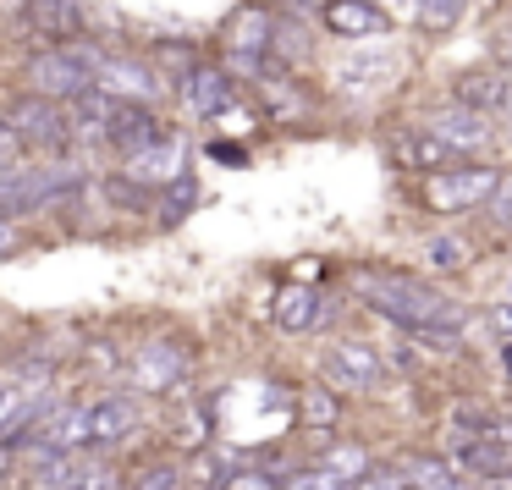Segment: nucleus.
Returning <instances> with one entry per match:
<instances>
[{"label": "nucleus", "mask_w": 512, "mask_h": 490, "mask_svg": "<svg viewBox=\"0 0 512 490\" xmlns=\"http://www.w3.org/2000/svg\"><path fill=\"white\" fill-rule=\"evenodd\" d=\"M303 6H325V0H303Z\"/></svg>", "instance_id": "obj_35"}, {"label": "nucleus", "mask_w": 512, "mask_h": 490, "mask_svg": "<svg viewBox=\"0 0 512 490\" xmlns=\"http://www.w3.org/2000/svg\"><path fill=\"white\" fill-rule=\"evenodd\" d=\"M45 408V369H23V375H0V441H12L34 424V413Z\"/></svg>", "instance_id": "obj_8"}, {"label": "nucleus", "mask_w": 512, "mask_h": 490, "mask_svg": "<svg viewBox=\"0 0 512 490\" xmlns=\"http://www.w3.org/2000/svg\"><path fill=\"white\" fill-rule=\"evenodd\" d=\"M12 248H17V226L6 221V215H0V259L12 254Z\"/></svg>", "instance_id": "obj_32"}, {"label": "nucleus", "mask_w": 512, "mask_h": 490, "mask_svg": "<svg viewBox=\"0 0 512 490\" xmlns=\"http://www.w3.org/2000/svg\"><path fill=\"white\" fill-rule=\"evenodd\" d=\"M78 116L94 127V133H105L122 155H133V149H144V144H155L160 138V122H155V111L149 105H138V100H116V94H105V89H83L78 100Z\"/></svg>", "instance_id": "obj_2"}, {"label": "nucleus", "mask_w": 512, "mask_h": 490, "mask_svg": "<svg viewBox=\"0 0 512 490\" xmlns=\"http://www.w3.org/2000/svg\"><path fill=\"white\" fill-rule=\"evenodd\" d=\"M188 347L182 342H144L133 353V364H127V375H133L138 391H177L182 380H188Z\"/></svg>", "instance_id": "obj_9"}, {"label": "nucleus", "mask_w": 512, "mask_h": 490, "mask_svg": "<svg viewBox=\"0 0 512 490\" xmlns=\"http://www.w3.org/2000/svg\"><path fill=\"white\" fill-rule=\"evenodd\" d=\"M424 133L441 138V144L452 149V155H474V149H485V144H490V122H485V111H468V105H452V111L424 116Z\"/></svg>", "instance_id": "obj_13"}, {"label": "nucleus", "mask_w": 512, "mask_h": 490, "mask_svg": "<svg viewBox=\"0 0 512 490\" xmlns=\"http://www.w3.org/2000/svg\"><path fill=\"white\" fill-rule=\"evenodd\" d=\"M6 127H12L23 144H39V149H61L72 138V111L61 100H45V94H28L6 111Z\"/></svg>", "instance_id": "obj_7"}, {"label": "nucleus", "mask_w": 512, "mask_h": 490, "mask_svg": "<svg viewBox=\"0 0 512 490\" xmlns=\"http://www.w3.org/2000/svg\"><path fill=\"white\" fill-rule=\"evenodd\" d=\"M507 83L512 78H496V72H468L463 83H457V105H468V111H501V100H507Z\"/></svg>", "instance_id": "obj_18"}, {"label": "nucleus", "mask_w": 512, "mask_h": 490, "mask_svg": "<svg viewBox=\"0 0 512 490\" xmlns=\"http://www.w3.org/2000/svg\"><path fill=\"white\" fill-rule=\"evenodd\" d=\"M215 490H276V479H270L265 468H232V474H221Z\"/></svg>", "instance_id": "obj_28"}, {"label": "nucleus", "mask_w": 512, "mask_h": 490, "mask_svg": "<svg viewBox=\"0 0 512 490\" xmlns=\"http://www.w3.org/2000/svg\"><path fill=\"white\" fill-rule=\"evenodd\" d=\"M468 0H419V28L424 34H452L463 23Z\"/></svg>", "instance_id": "obj_22"}, {"label": "nucleus", "mask_w": 512, "mask_h": 490, "mask_svg": "<svg viewBox=\"0 0 512 490\" xmlns=\"http://www.w3.org/2000/svg\"><path fill=\"white\" fill-rule=\"evenodd\" d=\"M358 292H364V303L375 314H386L391 325H402V331H457L463 325V309H457L446 292H435L430 281H413V276H386V270H375V276H358Z\"/></svg>", "instance_id": "obj_1"}, {"label": "nucleus", "mask_w": 512, "mask_h": 490, "mask_svg": "<svg viewBox=\"0 0 512 490\" xmlns=\"http://www.w3.org/2000/svg\"><path fill=\"white\" fill-rule=\"evenodd\" d=\"M17 149H23V138H17V133H12V127L0 122V160H12V155H17Z\"/></svg>", "instance_id": "obj_31"}, {"label": "nucleus", "mask_w": 512, "mask_h": 490, "mask_svg": "<svg viewBox=\"0 0 512 490\" xmlns=\"http://www.w3.org/2000/svg\"><path fill=\"white\" fill-rule=\"evenodd\" d=\"M424 265H430V270H463L468 265V243L457 232L424 237Z\"/></svg>", "instance_id": "obj_21"}, {"label": "nucleus", "mask_w": 512, "mask_h": 490, "mask_svg": "<svg viewBox=\"0 0 512 490\" xmlns=\"http://www.w3.org/2000/svg\"><path fill=\"white\" fill-rule=\"evenodd\" d=\"M193 199H199V188H193L188 171H182L177 182H166V221H182V215L193 210Z\"/></svg>", "instance_id": "obj_26"}, {"label": "nucleus", "mask_w": 512, "mask_h": 490, "mask_svg": "<svg viewBox=\"0 0 512 490\" xmlns=\"http://www.w3.org/2000/svg\"><path fill=\"white\" fill-rule=\"evenodd\" d=\"M12 12H23V0H0V17H12Z\"/></svg>", "instance_id": "obj_33"}, {"label": "nucleus", "mask_w": 512, "mask_h": 490, "mask_svg": "<svg viewBox=\"0 0 512 490\" xmlns=\"http://www.w3.org/2000/svg\"><path fill=\"white\" fill-rule=\"evenodd\" d=\"M138 430V402L133 397H105L83 408V441L89 446H122Z\"/></svg>", "instance_id": "obj_14"}, {"label": "nucleus", "mask_w": 512, "mask_h": 490, "mask_svg": "<svg viewBox=\"0 0 512 490\" xmlns=\"http://www.w3.org/2000/svg\"><path fill=\"white\" fill-rule=\"evenodd\" d=\"M485 210L496 215V226H507V232H512V177H507V171H501V177H496V188H490Z\"/></svg>", "instance_id": "obj_29"}, {"label": "nucleus", "mask_w": 512, "mask_h": 490, "mask_svg": "<svg viewBox=\"0 0 512 490\" xmlns=\"http://www.w3.org/2000/svg\"><path fill=\"white\" fill-rule=\"evenodd\" d=\"M320 17L336 39H380L386 34V12L369 6V0H325Z\"/></svg>", "instance_id": "obj_17"}, {"label": "nucleus", "mask_w": 512, "mask_h": 490, "mask_svg": "<svg viewBox=\"0 0 512 490\" xmlns=\"http://www.w3.org/2000/svg\"><path fill=\"white\" fill-rule=\"evenodd\" d=\"M325 375H331V386H342V391H375L380 386V358H375V347L369 342H331V353H325Z\"/></svg>", "instance_id": "obj_11"}, {"label": "nucleus", "mask_w": 512, "mask_h": 490, "mask_svg": "<svg viewBox=\"0 0 512 490\" xmlns=\"http://www.w3.org/2000/svg\"><path fill=\"white\" fill-rule=\"evenodd\" d=\"M270 28H276V17L259 6V0H248V6H237L232 17H226L221 28V50H226V67L237 72V78H259L270 61Z\"/></svg>", "instance_id": "obj_4"}, {"label": "nucleus", "mask_w": 512, "mask_h": 490, "mask_svg": "<svg viewBox=\"0 0 512 490\" xmlns=\"http://www.w3.org/2000/svg\"><path fill=\"white\" fill-rule=\"evenodd\" d=\"M94 56L100 50H89V45H50L45 56H34L28 61V83H34V94H45V100H61V105H72L83 89H94Z\"/></svg>", "instance_id": "obj_3"}, {"label": "nucleus", "mask_w": 512, "mask_h": 490, "mask_svg": "<svg viewBox=\"0 0 512 490\" xmlns=\"http://www.w3.org/2000/svg\"><path fill=\"white\" fill-rule=\"evenodd\" d=\"M303 424L309 430H331L336 424V397L325 386H303Z\"/></svg>", "instance_id": "obj_23"}, {"label": "nucleus", "mask_w": 512, "mask_h": 490, "mask_svg": "<svg viewBox=\"0 0 512 490\" xmlns=\"http://www.w3.org/2000/svg\"><path fill=\"white\" fill-rule=\"evenodd\" d=\"M94 89L116 94V100H138V105H155L166 94V78L155 72V61H138V56H94Z\"/></svg>", "instance_id": "obj_6"}, {"label": "nucleus", "mask_w": 512, "mask_h": 490, "mask_svg": "<svg viewBox=\"0 0 512 490\" xmlns=\"http://www.w3.org/2000/svg\"><path fill=\"white\" fill-rule=\"evenodd\" d=\"M138 490H182V479H177V468H149L138 479Z\"/></svg>", "instance_id": "obj_30"}, {"label": "nucleus", "mask_w": 512, "mask_h": 490, "mask_svg": "<svg viewBox=\"0 0 512 490\" xmlns=\"http://www.w3.org/2000/svg\"><path fill=\"white\" fill-rule=\"evenodd\" d=\"M182 160H188V149H182V138H166L160 133L155 144H144V149H133L127 155V182L133 188H166V182H177L182 177Z\"/></svg>", "instance_id": "obj_10"}, {"label": "nucleus", "mask_w": 512, "mask_h": 490, "mask_svg": "<svg viewBox=\"0 0 512 490\" xmlns=\"http://www.w3.org/2000/svg\"><path fill=\"white\" fill-rule=\"evenodd\" d=\"M419 490H463V485H457V479H446V485H419Z\"/></svg>", "instance_id": "obj_34"}, {"label": "nucleus", "mask_w": 512, "mask_h": 490, "mask_svg": "<svg viewBox=\"0 0 512 490\" xmlns=\"http://www.w3.org/2000/svg\"><path fill=\"white\" fill-rule=\"evenodd\" d=\"M276 490H347V479H336L325 463H314V468H298V474H292L287 485H276Z\"/></svg>", "instance_id": "obj_25"}, {"label": "nucleus", "mask_w": 512, "mask_h": 490, "mask_svg": "<svg viewBox=\"0 0 512 490\" xmlns=\"http://www.w3.org/2000/svg\"><path fill=\"white\" fill-rule=\"evenodd\" d=\"M325 468H331L336 479H347V485H353V479L369 468V452H364V446H331V452H325Z\"/></svg>", "instance_id": "obj_24"}, {"label": "nucleus", "mask_w": 512, "mask_h": 490, "mask_svg": "<svg viewBox=\"0 0 512 490\" xmlns=\"http://www.w3.org/2000/svg\"><path fill=\"white\" fill-rule=\"evenodd\" d=\"M347 490H408V479H402V468H364Z\"/></svg>", "instance_id": "obj_27"}, {"label": "nucleus", "mask_w": 512, "mask_h": 490, "mask_svg": "<svg viewBox=\"0 0 512 490\" xmlns=\"http://www.w3.org/2000/svg\"><path fill=\"white\" fill-rule=\"evenodd\" d=\"M276 320H281V331H309V325L320 320V292L314 287H281Z\"/></svg>", "instance_id": "obj_19"}, {"label": "nucleus", "mask_w": 512, "mask_h": 490, "mask_svg": "<svg viewBox=\"0 0 512 490\" xmlns=\"http://www.w3.org/2000/svg\"><path fill=\"white\" fill-rule=\"evenodd\" d=\"M177 100L188 105L193 116H215V111H226V105L237 100V83H232V72L199 67V61H193V67L177 78Z\"/></svg>", "instance_id": "obj_12"}, {"label": "nucleus", "mask_w": 512, "mask_h": 490, "mask_svg": "<svg viewBox=\"0 0 512 490\" xmlns=\"http://www.w3.org/2000/svg\"><path fill=\"white\" fill-rule=\"evenodd\" d=\"M28 441H34L39 452H72V446H83V408H72V402L39 408L34 424H28Z\"/></svg>", "instance_id": "obj_16"}, {"label": "nucleus", "mask_w": 512, "mask_h": 490, "mask_svg": "<svg viewBox=\"0 0 512 490\" xmlns=\"http://www.w3.org/2000/svg\"><path fill=\"white\" fill-rule=\"evenodd\" d=\"M496 177H501L496 166H446V171H430V182H424V199H430V210H441V215L485 210Z\"/></svg>", "instance_id": "obj_5"}, {"label": "nucleus", "mask_w": 512, "mask_h": 490, "mask_svg": "<svg viewBox=\"0 0 512 490\" xmlns=\"http://www.w3.org/2000/svg\"><path fill=\"white\" fill-rule=\"evenodd\" d=\"M23 17L39 39H50V45L83 39V6L78 0H23Z\"/></svg>", "instance_id": "obj_15"}, {"label": "nucleus", "mask_w": 512, "mask_h": 490, "mask_svg": "<svg viewBox=\"0 0 512 490\" xmlns=\"http://www.w3.org/2000/svg\"><path fill=\"white\" fill-rule=\"evenodd\" d=\"M397 155L408 160V166H430V171H435V166H446V160H457L452 149H446L441 138H430L424 127H419V133H408V138H402V144H397Z\"/></svg>", "instance_id": "obj_20"}]
</instances>
